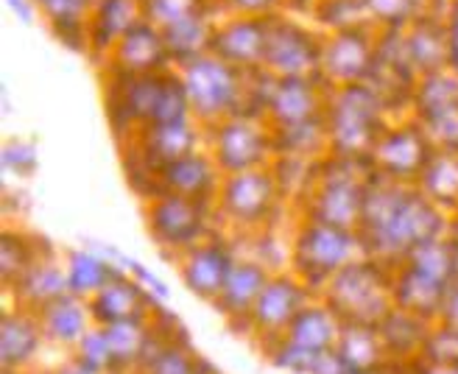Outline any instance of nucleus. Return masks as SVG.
<instances>
[{"label":"nucleus","mask_w":458,"mask_h":374,"mask_svg":"<svg viewBox=\"0 0 458 374\" xmlns=\"http://www.w3.org/2000/svg\"><path fill=\"white\" fill-rule=\"evenodd\" d=\"M392 299H394V308L437 324L439 310H442V299H445V285L433 283V279L417 274L408 266H394Z\"/></svg>","instance_id":"obj_23"},{"label":"nucleus","mask_w":458,"mask_h":374,"mask_svg":"<svg viewBox=\"0 0 458 374\" xmlns=\"http://www.w3.org/2000/svg\"><path fill=\"white\" fill-rule=\"evenodd\" d=\"M213 374H218V371H213Z\"/></svg>","instance_id":"obj_46"},{"label":"nucleus","mask_w":458,"mask_h":374,"mask_svg":"<svg viewBox=\"0 0 458 374\" xmlns=\"http://www.w3.org/2000/svg\"><path fill=\"white\" fill-rule=\"evenodd\" d=\"M333 353L347 366L350 374H375L388 371V366H392L377 327L366 324H344Z\"/></svg>","instance_id":"obj_21"},{"label":"nucleus","mask_w":458,"mask_h":374,"mask_svg":"<svg viewBox=\"0 0 458 374\" xmlns=\"http://www.w3.org/2000/svg\"><path fill=\"white\" fill-rule=\"evenodd\" d=\"M408 369L411 366H392V369H388V374H408Z\"/></svg>","instance_id":"obj_43"},{"label":"nucleus","mask_w":458,"mask_h":374,"mask_svg":"<svg viewBox=\"0 0 458 374\" xmlns=\"http://www.w3.org/2000/svg\"><path fill=\"white\" fill-rule=\"evenodd\" d=\"M375 374H388V371H375Z\"/></svg>","instance_id":"obj_45"},{"label":"nucleus","mask_w":458,"mask_h":374,"mask_svg":"<svg viewBox=\"0 0 458 374\" xmlns=\"http://www.w3.org/2000/svg\"><path fill=\"white\" fill-rule=\"evenodd\" d=\"M235 251L226 241L221 238H208L204 243L188 249L185 254L176 257L179 263V279L185 283V288L201 299L208 305H216V299L221 296L226 276L235 266Z\"/></svg>","instance_id":"obj_12"},{"label":"nucleus","mask_w":458,"mask_h":374,"mask_svg":"<svg viewBox=\"0 0 458 374\" xmlns=\"http://www.w3.org/2000/svg\"><path fill=\"white\" fill-rule=\"evenodd\" d=\"M310 299H316V293L302 283L300 276H293L291 271L271 274L255 310L249 316L246 338L255 344L260 353H266L271 344H277L285 336L291 321L300 316V310Z\"/></svg>","instance_id":"obj_7"},{"label":"nucleus","mask_w":458,"mask_h":374,"mask_svg":"<svg viewBox=\"0 0 458 374\" xmlns=\"http://www.w3.org/2000/svg\"><path fill=\"white\" fill-rule=\"evenodd\" d=\"M71 358L76 363H81L84 369H89L93 374H114V363H112V353H109V341H106V333L104 327H93L76 346Z\"/></svg>","instance_id":"obj_35"},{"label":"nucleus","mask_w":458,"mask_h":374,"mask_svg":"<svg viewBox=\"0 0 458 374\" xmlns=\"http://www.w3.org/2000/svg\"><path fill=\"white\" fill-rule=\"evenodd\" d=\"M369 159H344L333 157L316 166L313 193L308 201V218L318 224H330L338 229L358 232L360 207L366 182L372 179Z\"/></svg>","instance_id":"obj_2"},{"label":"nucleus","mask_w":458,"mask_h":374,"mask_svg":"<svg viewBox=\"0 0 458 374\" xmlns=\"http://www.w3.org/2000/svg\"><path fill=\"white\" fill-rule=\"evenodd\" d=\"M392 283L394 266L363 254L344 271H338L325 285V291L318 293V299L341 319V324L377 327L394 308Z\"/></svg>","instance_id":"obj_1"},{"label":"nucleus","mask_w":458,"mask_h":374,"mask_svg":"<svg viewBox=\"0 0 458 374\" xmlns=\"http://www.w3.org/2000/svg\"><path fill=\"white\" fill-rule=\"evenodd\" d=\"M322 70H325V76L335 79L341 87L363 84V79L369 76V70H372V56L366 51L363 39L344 37L325 54Z\"/></svg>","instance_id":"obj_30"},{"label":"nucleus","mask_w":458,"mask_h":374,"mask_svg":"<svg viewBox=\"0 0 458 374\" xmlns=\"http://www.w3.org/2000/svg\"><path fill=\"white\" fill-rule=\"evenodd\" d=\"M157 310H159V299H154L140 285V279L129 276L126 271L114 276L104 291H98L89 299V313H93V321L98 327L151 319Z\"/></svg>","instance_id":"obj_15"},{"label":"nucleus","mask_w":458,"mask_h":374,"mask_svg":"<svg viewBox=\"0 0 458 374\" xmlns=\"http://www.w3.org/2000/svg\"><path fill=\"white\" fill-rule=\"evenodd\" d=\"M414 106L420 115V123L439 118V115L458 109V79L447 73H428L420 87L414 89Z\"/></svg>","instance_id":"obj_33"},{"label":"nucleus","mask_w":458,"mask_h":374,"mask_svg":"<svg viewBox=\"0 0 458 374\" xmlns=\"http://www.w3.org/2000/svg\"><path fill=\"white\" fill-rule=\"evenodd\" d=\"M263 358L280 371H288V374H313L318 361H322L325 355H316V353H308V349H300L288 344L285 338H280L277 344H271Z\"/></svg>","instance_id":"obj_36"},{"label":"nucleus","mask_w":458,"mask_h":374,"mask_svg":"<svg viewBox=\"0 0 458 374\" xmlns=\"http://www.w3.org/2000/svg\"><path fill=\"white\" fill-rule=\"evenodd\" d=\"M414 187L430 204H437L442 213L445 209L458 213V154L453 151L433 154Z\"/></svg>","instance_id":"obj_28"},{"label":"nucleus","mask_w":458,"mask_h":374,"mask_svg":"<svg viewBox=\"0 0 458 374\" xmlns=\"http://www.w3.org/2000/svg\"><path fill=\"white\" fill-rule=\"evenodd\" d=\"M341 319L325 305L322 299H310L308 305L300 310L291 321V327L285 330V341L300 346V349H308V353H316V355H327L335 349L338 344V336H341Z\"/></svg>","instance_id":"obj_20"},{"label":"nucleus","mask_w":458,"mask_h":374,"mask_svg":"<svg viewBox=\"0 0 458 374\" xmlns=\"http://www.w3.org/2000/svg\"><path fill=\"white\" fill-rule=\"evenodd\" d=\"M277 199H280V184L274 171L255 168L243 174H226L218 187L216 204L233 224L258 226L266 224V218L274 213Z\"/></svg>","instance_id":"obj_10"},{"label":"nucleus","mask_w":458,"mask_h":374,"mask_svg":"<svg viewBox=\"0 0 458 374\" xmlns=\"http://www.w3.org/2000/svg\"><path fill=\"white\" fill-rule=\"evenodd\" d=\"M157 316V313H154ZM154 316L140 321H123L104 327L109 353L114 363V374H137L146 361V353L154 338Z\"/></svg>","instance_id":"obj_24"},{"label":"nucleus","mask_w":458,"mask_h":374,"mask_svg":"<svg viewBox=\"0 0 458 374\" xmlns=\"http://www.w3.org/2000/svg\"><path fill=\"white\" fill-rule=\"evenodd\" d=\"M165 54L168 48L163 37H157L148 29H134L123 37L121 54H118V73L121 76L159 73V62L165 59Z\"/></svg>","instance_id":"obj_29"},{"label":"nucleus","mask_w":458,"mask_h":374,"mask_svg":"<svg viewBox=\"0 0 458 374\" xmlns=\"http://www.w3.org/2000/svg\"><path fill=\"white\" fill-rule=\"evenodd\" d=\"M437 324H445V327L458 330V279L445 288V299H442V310H439Z\"/></svg>","instance_id":"obj_39"},{"label":"nucleus","mask_w":458,"mask_h":374,"mask_svg":"<svg viewBox=\"0 0 458 374\" xmlns=\"http://www.w3.org/2000/svg\"><path fill=\"white\" fill-rule=\"evenodd\" d=\"M146 221L157 246L179 257L210 238V201L159 193L148 199Z\"/></svg>","instance_id":"obj_6"},{"label":"nucleus","mask_w":458,"mask_h":374,"mask_svg":"<svg viewBox=\"0 0 458 374\" xmlns=\"http://www.w3.org/2000/svg\"><path fill=\"white\" fill-rule=\"evenodd\" d=\"M4 162H6V168L12 171H31L34 168V149L26 146V143H9L6 151H4Z\"/></svg>","instance_id":"obj_38"},{"label":"nucleus","mask_w":458,"mask_h":374,"mask_svg":"<svg viewBox=\"0 0 458 374\" xmlns=\"http://www.w3.org/2000/svg\"><path fill=\"white\" fill-rule=\"evenodd\" d=\"M400 266L414 268L417 274H422V276L433 279V283L447 288L450 283L458 279V238L442 232V235L411 249L403 257Z\"/></svg>","instance_id":"obj_25"},{"label":"nucleus","mask_w":458,"mask_h":374,"mask_svg":"<svg viewBox=\"0 0 458 374\" xmlns=\"http://www.w3.org/2000/svg\"><path fill=\"white\" fill-rule=\"evenodd\" d=\"M221 168L216 166V159L208 154H188L159 174V193H176L188 196L199 201H216L218 187H221Z\"/></svg>","instance_id":"obj_17"},{"label":"nucleus","mask_w":458,"mask_h":374,"mask_svg":"<svg viewBox=\"0 0 458 374\" xmlns=\"http://www.w3.org/2000/svg\"><path fill=\"white\" fill-rule=\"evenodd\" d=\"M266 42H268V37L258 26L241 22V26H233L218 37L216 56L233 67L258 64L260 59H266Z\"/></svg>","instance_id":"obj_32"},{"label":"nucleus","mask_w":458,"mask_h":374,"mask_svg":"<svg viewBox=\"0 0 458 374\" xmlns=\"http://www.w3.org/2000/svg\"><path fill=\"white\" fill-rule=\"evenodd\" d=\"M325 104L310 79H277L268 101V121L274 132L300 129L316 121H325Z\"/></svg>","instance_id":"obj_16"},{"label":"nucleus","mask_w":458,"mask_h":374,"mask_svg":"<svg viewBox=\"0 0 458 374\" xmlns=\"http://www.w3.org/2000/svg\"><path fill=\"white\" fill-rule=\"evenodd\" d=\"M268 279H271V268H266L255 257H238L235 260L233 271L226 276V285L213 305V310L226 321V327L235 336L246 338L249 316L255 310Z\"/></svg>","instance_id":"obj_13"},{"label":"nucleus","mask_w":458,"mask_h":374,"mask_svg":"<svg viewBox=\"0 0 458 374\" xmlns=\"http://www.w3.org/2000/svg\"><path fill=\"white\" fill-rule=\"evenodd\" d=\"M363 257L358 232L305 218L291 243V274L318 296L330 279Z\"/></svg>","instance_id":"obj_3"},{"label":"nucleus","mask_w":458,"mask_h":374,"mask_svg":"<svg viewBox=\"0 0 458 374\" xmlns=\"http://www.w3.org/2000/svg\"><path fill=\"white\" fill-rule=\"evenodd\" d=\"M182 81H185V89H188L193 118L201 123L216 126L226 118H233V115L243 112L241 109L243 87H241L238 67L226 64L218 56H199L188 62Z\"/></svg>","instance_id":"obj_5"},{"label":"nucleus","mask_w":458,"mask_h":374,"mask_svg":"<svg viewBox=\"0 0 458 374\" xmlns=\"http://www.w3.org/2000/svg\"><path fill=\"white\" fill-rule=\"evenodd\" d=\"M51 374H93L89 369H84L81 363H76L71 355H67V361L62 363V366H56V369H51Z\"/></svg>","instance_id":"obj_40"},{"label":"nucleus","mask_w":458,"mask_h":374,"mask_svg":"<svg viewBox=\"0 0 458 374\" xmlns=\"http://www.w3.org/2000/svg\"><path fill=\"white\" fill-rule=\"evenodd\" d=\"M37 316L42 324L45 341L51 346L67 349V353H73V346L96 327L93 313H89V302L73 293L56 299L54 305L42 308Z\"/></svg>","instance_id":"obj_19"},{"label":"nucleus","mask_w":458,"mask_h":374,"mask_svg":"<svg viewBox=\"0 0 458 374\" xmlns=\"http://www.w3.org/2000/svg\"><path fill=\"white\" fill-rule=\"evenodd\" d=\"M64 274H67V285H71V293L89 302L98 291H104L114 276L123 274V268L114 266L112 260H106L101 251L76 249V251L67 254Z\"/></svg>","instance_id":"obj_26"},{"label":"nucleus","mask_w":458,"mask_h":374,"mask_svg":"<svg viewBox=\"0 0 458 374\" xmlns=\"http://www.w3.org/2000/svg\"><path fill=\"white\" fill-rule=\"evenodd\" d=\"M408 374H458L455 369H442V366H430V363H414L408 369Z\"/></svg>","instance_id":"obj_41"},{"label":"nucleus","mask_w":458,"mask_h":374,"mask_svg":"<svg viewBox=\"0 0 458 374\" xmlns=\"http://www.w3.org/2000/svg\"><path fill=\"white\" fill-rule=\"evenodd\" d=\"M31 374H51V371H31Z\"/></svg>","instance_id":"obj_44"},{"label":"nucleus","mask_w":458,"mask_h":374,"mask_svg":"<svg viewBox=\"0 0 458 374\" xmlns=\"http://www.w3.org/2000/svg\"><path fill=\"white\" fill-rule=\"evenodd\" d=\"M422 363L442 366V369H455L458 371V330L445 324H433Z\"/></svg>","instance_id":"obj_37"},{"label":"nucleus","mask_w":458,"mask_h":374,"mask_svg":"<svg viewBox=\"0 0 458 374\" xmlns=\"http://www.w3.org/2000/svg\"><path fill=\"white\" fill-rule=\"evenodd\" d=\"M71 293V285H67V274L64 266H59L54 257L51 260H42L37 268H31L20 283L9 291V299L14 308L39 313L42 308L54 305L56 299Z\"/></svg>","instance_id":"obj_22"},{"label":"nucleus","mask_w":458,"mask_h":374,"mask_svg":"<svg viewBox=\"0 0 458 374\" xmlns=\"http://www.w3.org/2000/svg\"><path fill=\"white\" fill-rule=\"evenodd\" d=\"M433 154H437V149H433L430 137L420 121L394 129L386 126L377 146L369 154V166L377 176L414 187Z\"/></svg>","instance_id":"obj_9"},{"label":"nucleus","mask_w":458,"mask_h":374,"mask_svg":"<svg viewBox=\"0 0 458 374\" xmlns=\"http://www.w3.org/2000/svg\"><path fill=\"white\" fill-rule=\"evenodd\" d=\"M216 369L191 346L185 327L174 313L159 308L154 316V338L137 374H213Z\"/></svg>","instance_id":"obj_11"},{"label":"nucleus","mask_w":458,"mask_h":374,"mask_svg":"<svg viewBox=\"0 0 458 374\" xmlns=\"http://www.w3.org/2000/svg\"><path fill=\"white\" fill-rule=\"evenodd\" d=\"M45 344L48 341L37 313L12 305L0 319V369L4 371L31 374Z\"/></svg>","instance_id":"obj_14"},{"label":"nucleus","mask_w":458,"mask_h":374,"mask_svg":"<svg viewBox=\"0 0 458 374\" xmlns=\"http://www.w3.org/2000/svg\"><path fill=\"white\" fill-rule=\"evenodd\" d=\"M191 118H193V109H191L185 81H182V76L165 73L163 89H159V98L154 106L151 126H176V123H188Z\"/></svg>","instance_id":"obj_34"},{"label":"nucleus","mask_w":458,"mask_h":374,"mask_svg":"<svg viewBox=\"0 0 458 374\" xmlns=\"http://www.w3.org/2000/svg\"><path fill=\"white\" fill-rule=\"evenodd\" d=\"M433 330V321H425L408 310L392 308L388 316L377 324V333L388 353L392 366H414L422 361L425 346ZM388 366V369H392Z\"/></svg>","instance_id":"obj_18"},{"label":"nucleus","mask_w":458,"mask_h":374,"mask_svg":"<svg viewBox=\"0 0 458 374\" xmlns=\"http://www.w3.org/2000/svg\"><path fill=\"white\" fill-rule=\"evenodd\" d=\"M274 129H268L260 115L238 112L233 118L216 123L213 159L221 174H243L266 168L268 154H274Z\"/></svg>","instance_id":"obj_8"},{"label":"nucleus","mask_w":458,"mask_h":374,"mask_svg":"<svg viewBox=\"0 0 458 374\" xmlns=\"http://www.w3.org/2000/svg\"><path fill=\"white\" fill-rule=\"evenodd\" d=\"M266 62L277 70L280 79H308L318 64V54L313 45L293 29L271 34L266 42Z\"/></svg>","instance_id":"obj_27"},{"label":"nucleus","mask_w":458,"mask_h":374,"mask_svg":"<svg viewBox=\"0 0 458 374\" xmlns=\"http://www.w3.org/2000/svg\"><path fill=\"white\" fill-rule=\"evenodd\" d=\"M325 129L333 157L369 159L380 134L386 132L383 104L366 84L341 87L333 104L325 109Z\"/></svg>","instance_id":"obj_4"},{"label":"nucleus","mask_w":458,"mask_h":374,"mask_svg":"<svg viewBox=\"0 0 458 374\" xmlns=\"http://www.w3.org/2000/svg\"><path fill=\"white\" fill-rule=\"evenodd\" d=\"M238 4H243V6H263V4H268V0H238Z\"/></svg>","instance_id":"obj_42"},{"label":"nucleus","mask_w":458,"mask_h":374,"mask_svg":"<svg viewBox=\"0 0 458 374\" xmlns=\"http://www.w3.org/2000/svg\"><path fill=\"white\" fill-rule=\"evenodd\" d=\"M42 260H51V246L45 249L31 243V238L20 235V232H6L4 243H0V276H4V288L12 291Z\"/></svg>","instance_id":"obj_31"}]
</instances>
